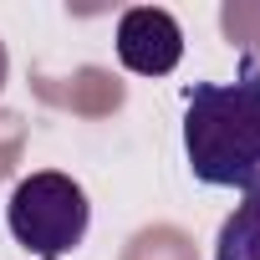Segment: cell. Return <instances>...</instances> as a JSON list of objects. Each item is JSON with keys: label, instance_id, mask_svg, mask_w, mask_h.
I'll return each mask as SVG.
<instances>
[{"label": "cell", "instance_id": "6da1fadb", "mask_svg": "<svg viewBox=\"0 0 260 260\" xmlns=\"http://www.w3.org/2000/svg\"><path fill=\"white\" fill-rule=\"evenodd\" d=\"M184 158L209 189H260V61H245L235 82L184 92Z\"/></svg>", "mask_w": 260, "mask_h": 260}, {"label": "cell", "instance_id": "7a4b0ae2", "mask_svg": "<svg viewBox=\"0 0 260 260\" xmlns=\"http://www.w3.org/2000/svg\"><path fill=\"white\" fill-rule=\"evenodd\" d=\"M6 224H11V240L21 250H31L36 260H61L87 240L92 204L72 174L41 169L16 184V194L6 204Z\"/></svg>", "mask_w": 260, "mask_h": 260}, {"label": "cell", "instance_id": "3957f363", "mask_svg": "<svg viewBox=\"0 0 260 260\" xmlns=\"http://www.w3.org/2000/svg\"><path fill=\"white\" fill-rule=\"evenodd\" d=\"M117 61L138 77H169L184 61V31L164 6H138L117 21Z\"/></svg>", "mask_w": 260, "mask_h": 260}, {"label": "cell", "instance_id": "277c9868", "mask_svg": "<svg viewBox=\"0 0 260 260\" xmlns=\"http://www.w3.org/2000/svg\"><path fill=\"white\" fill-rule=\"evenodd\" d=\"M214 260H260V189L245 194V199L230 209V219L219 224Z\"/></svg>", "mask_w": 260, "mask_h": 260}]
</instances>
